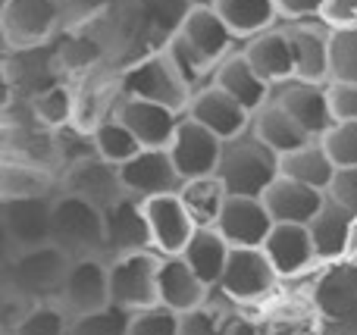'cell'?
Segmentation results:
<instances>
[{"mask_svg": "<svg viewBox=\"0 0 357 335\" xmlns=\"http://www.w3.org/2000/svg\"><path fill=\"white\" fill-rule=\"evenodd\" d=\"M235 35L216 6H191L185 13L182 25L167 38V54L173 56L178 72L185 75L188 85H197L204 79H213L216 66L232 54Z\"/></svg>", "mask_w": 357, "mask_h": 335, "instance_id": "6da1fadb", "label": "cell"}, {"mask_svg": "<svg viewBox=\"0 0 357 335\" xmlns=\"http://www.w3.org/2000/svg\"><path fill=\"white\" fill-rule=\"evenodd\" d=\"M216 176L229 194H245V198H264V192L279 176V154L266 148L251 129L229 138L222 144V157Z\"/></svg>", "mask_w": 357, "mask_h": 335, "instance_id": "7a4b0ae2", "label": "cell"}, {"mask_svg": "<svg viewBox=\"0 0 357 335\" xmlns=\"http://www.w3.org/2000/svg\"><path fill=\"white\" fill-rule=\"evenodd\" d=\"M50 242L66 251L73 260L107 257L104 210L73 192H56L54 194V238Z\"/></svg>", "mask_w": 357, "mask_h": 335, "instance_id": "3957f363", "label": "cell"}, {"mask_svg": "<svg viewBox=\"0 0 357 335\" xmlns=\"http://www.w3.org/2000/svg\"><path fill=\"white\" fill-rule=\"evenodd\" d=\"M119 94L151 100V104H163L176 113H188L195 91L185 81V75L178 72V66L173 63V56L167 54V47H160L154 54L135 60L119 75Z\"/></svg>", "mask_w": 357, "mask_h": 335, "instance_id": "277c9868", "label": "cell"}, {"mask_svg": "<svg viewBox=\"0 0 357 335\" xmlns=\"http://www.w3.org/2000/svg\"><path fill=\"white\" fill-rule=\"evenodd\" d=\"M73 257L54 242L38 248L13 251L6 260V292L29 301H56Z\"/></svg>", "mask_w": 357, "mask_h": 335, "instance_id": "5b68a950", "label": "cell"}, {"mask_svg": "<svg viewBox=\"0 0 357 335\" xmlns=\"http://www.w3.org/2000/svg\"><path fill=\"white\" fill-rule=\"evenodd\" d=\"M160 251H135V254L110 257V301L113 307L135 313L160 304L157 279H160Z\"/></svg>", "mask_w": 357, "mask_h": 335, "instance_id": "8992f818", "label": "cell"}, {"mask_svg": "<svg viewBox=\"0 0 357 335\" xmlns=\"http://www.w3.org/2000/svg\"><path fill=\"white\" fill-rule=\"evenodd\" d=\"M63 0H0V31L13 50L41 47L63 22Z\"/></svg>", "mask_w": 357, "mask_h": 335, "instance_id": "52a82bcc", "label": "cell"}, {"mask_svg": "<svg viewBox=\"0 0 357 335\" xmlns=\"http://www.w3.org/2000/svg\"><path fill=\"white\" fill-rule=\"evenodd\" d=\"M276 282L279 273L264 248H232L216 292L235 304H254V301H264L276 288Z\"/></svg>", "mask_w": 357, "mask_h": 335, "instance_id": "ba28073f", "label": "cell"}, {"mask_svg": "<svg viewBox=\"0 0 357 335\" xmlns=\"http://www.w3.org/2000/svg\"><path fill=\"white\" fill-rule=\"evenodd\" d=\"M0 207L3 242L10 254L47 244L54 238V198H6Z\"/></svg>", "mask_w": 357, "mask_h": 335, "instance_id": "9c48e42d", "label": "cell"}, {"mask_svg": "<svg viewBox=\"0 0 357 335\" xmlns=\"http://www.w3.org/2000/svg\"><path fill=\"white\" fill-rule=\"evenodd\" d=\"M56 301L69 311V317H82V313L110 307V260L107 257L73 260Z\"/></svg>", "mask_w": 357, "mask_h": 335, "instance_id": "30bf717a", "label": "cell"}, {"mask_svg": "<svg viewBox=\"0 0 357 335\" xmlns=\"http://www.w3.org/2000/svg\"><path fill=\"white\" fill-rule=\"evenodd\" d=\"M273 100H279L310 138H323L335 123L333 98H329V81L289 79V81L273 88Z\"/></svg>", "mask_w": 357, "mask_h": 335, "instance_id": "8fae6325", "label": "cell"}, {"mask_svg": "<svg viewBox=\"0 0 357 335\" xmlns=\"http://www.w3.org/2000/svg\"><path fill=\"white\" fill-rule=\"evenodd\" d=\"M222 144L226 141L220 135H213L207 125H201L197 119H191L185 113L167 150L185 182V179H197V176H213L216 166H220Z\"/></svg>", "mask_w": 357, "mask_h": 335, "instance_id": "7c38bea8", "label": "cell"}, {"mask_svg": "<svg viewBox=\"0 0 357 335\" xmlns=\"http://www.w3.org/2000/svg\"><path fill=\"white\" fill-rule=\"evenodd\" d=\"M104 232H107V260L119 254H135V251H154L151 223L144 201L135 194H123L104 207Z\"/></svg>", "mask_w": 357, "mask_h": 335, "instance_id": "4fadbf2b", "label": "cell"}, {"mask_svg": "<svg viewBox=\"0 0 357 335\" xmlns=\"http://www.w3.org/2000/svg\"><path fill=\"white\" fill-rule=\"evenodd\" d=\"M119 179L126 185V194H135L142 201L176 194L182 188V176H178L167 148H144L142 154H135L119 166Z\"/></svg>", "mask_w": 357, "mask_h": 335, "instance_id": "5bb4252c", "label": "cell"}, {"mask_svg": "<svg viewBox=\"0 0 357 335\" xmlns=\"http://www.w3.org/2000/svg\"><path fill=\"white\" fill-rule=\"evenodd\" d=\"M188 116L197 119L201 125H207V129L213 132V135H220L222 141H229V138H235V135L251 129L254 113L245 110V107H241L229 91H222L220 85L207 81V85H201L195 94H191Z\"/></svg>", "mask_w": 357, "mask_h": 335, "instance_id": "9a60e30c", "label": "cell"}, {"mask_svg": "<svg viewBox=\"0 0 357 335\" xmlns=\"http://www.w3.org/2000/svg\"><path fill=\"white\" fill-rule=\"evenodd\" d=\"M273 226H276V219L270 217L264 198L229 194L216 229H220V235L226 238L232 248H264Z\"/></svg>", "mask_w": 357, "mask_h": 335, "instance_id": "2e32d148", "label": "cell"}, {"mask_svg": "<svg viewBox=\"0 0 357 335\" xmlns=\"http://www.w3.org/2000/svg\"><path fill=\"white\" fill-rule=\"evenodd\" d=\"M63 192L79 194V198L91 201V204H98L104 210L113 201L123 198L126 185L119 179V166L107 163L104 157H98L91 150L88 157H79V160L69 163L66 176H63Z\"/></svg>", "mask_w": 357, "mask_h": 335, "instance_id": "e0dca14e", "label": "cell"}, {"mask_svg": "<svg viewBox=\"0 0 357 335\" xmlns=\"http://www.w3.org/2000/svg\"><path fill=\"white\" fill-rule=\"evenodd\" d=\"M113 113L135 132V138L144 148H169L178 123L185 116V113H176L163 104H151V100H142V98H126V94H119Z\"/></svg>", "mask_w": 357, "mask_h": 335, "instance_id": "ac0fdd59", "label": "cell"}, {"mask_svg": "<svg viewBox=\"0 0 357 335\" xmlns=\"http://www.w3.org/2000/svg\"><path fill=\"white\" fill-rule=\"evenodd\" d=\"M151 223V238H154V251H160L163 257H176L185 251V244L191 242V235L197 232L191 213L185 210L182 198L176 194H160V198L144 201Z\"/></svg>", "mask_w": 357, "mask_h": 335, "instance_id": "d6986e66", "label": "cell"}, {"mask_svg": "<svg viewBox=\"0 0 357 335\" xmlns=\"http://www.w3.org/2000/svg\"><path fill=\"white\" fill-rule=\"evenodd\" d=\"M264 251L270 257V263L276 267L279 279L301 276L304 270H310L320 260L314 248V238H310V229L301 223H276L273 232L266 235Z\"/></svg>", "mask_w": 357, "mask_h": 335, "instance_id": "ffe728a7", "label": "cell"}, {"mask_svg": "<svg viewBox=\"0 0 357 335\" xmlns=\"http://www.w3.org/2000/svg\"><path fill=\"white\" fill-rule=\"evenodd\" d=\"M245 56L251 60V66L270 81L273 88L282 85V81L295 79V47H291L289 29H266L260 35L248 38L245 41Z\"/></svg>", "mask_w": 357, "mask_h": 335, "instance_id": "44dd1931", "label": "cell"}, {"mask_svg": "<svg viewBox=\"0 0 357 335\" xmlns=\"http://www.w3.org/2000/svg\"><path fill=\"white\" fill-rule=\"evenodd\" d=\"M210 81L220 85L222 91H229L245 110H251V113H257L260 107H266L273 98V85L251 66L245 50H232V54L216 66V72Z\"/></svg>", "mask_w": 357, "mask_h": 335, "instance_id": "7402d4cb", "label": "cell"}, {"mask_svg": "<svg viewBox=\"0 0 357 335\" xmlns=\"http://www.w3.org/2000/svg\"><path fill=\"white\" fill-rule=\"evenodd\" d=\"M157 295H160L163 307H169L176 313H188L210 298V286L191 270V263L182 254H176V257H163L160 260Z\"/></svg>", "mask_w": 357, "mask_h": 335, "instance_id": "603a6c76", "label": "cell"}, {"mask_svg": "<svg viewBox=\"0 0 357 335\" xmlns=\"http://www.w3.org/2000/svg\"><path fill=\"white\" fill-rule=\"evenodd\" d=\"M323 201H326L323 192H317V188L304 185V182H298V179H289V176H282V173H279L276 182L264 192V204L276 223L307 226L310 219L317 217V210L323 207Z\"/></svg>", "mask_w": 357, "mask_h": 335, "instance_id": "cb8c5ba5", "label": "cell"}, {"mask_svg": "<svg viewBox=\"0 0 357 335\" xmlns=\"http://www.w3.org/2000/svg\"><path fill=\"white\" fill-rule=\"evenodd\" d=\"M354 213L339 207L335 201H323L317 217L307 223L320 260H342L354 248Z\"/></svg>", "mask_w": 357, "mask_h": 335, "instance_id": "d4e9b609", "label": "cell"}, {"mask_svg": "<svg viewBox=\"0 0 357 335\" xmlns=\"http://www.w3.org/2000/svg\"><path fill=\"white\" fill-rule=\"evenodd\" d=\"M289 38L295 47V79L329 81V29L326 25L289 22Z\"/></svg>", "mask_w": 357, "mask_h": 335, "instance_id": "484cf974", "label": "cell"}, {"mask_svg": "<svg viewBox=\"0 0 357 335\" xmlns=\"http://www.w3.org/2000/svg\"><path fill=\"white\" fill-rule=\"evenodd\" d=\"M251 132L266 144V148L276 150L279 157L289 154V150L304 148L307 141H314V138H310L307 132L295 123V116H291V113L285 110L279 100H273V98H270V104L260 107V110L254 113Z\"/></svg>", "mask_w": 357, "mask_h": 335, "instance_id": "4316f807", "label": "cell"}, {"mask_svg": "<svg viewBox=\"0 0 357 335\" xmlns=\"http://www.w3.org/2000/svg\"><path fill=\"white\" fill-rule=\"evenodd\" d=\"M185 210L191 213L197 229H216L222 217V207L229 201V188L222 185L220 176H197V179H185L178 188Z\"/></svg>", "mask_w": 357, "mask_h": 335, "instance_id": "83f0119b", "label": "cell"}, {"mask_svg": "<svg viewBox=\"0 0 357 335\" xmlns=\"http://www.w3.org/2000/svg\"><path fill=\"white\" fill-rule=\"evenodd\" d=\"M279 173L326 194L329 182H333V176H335V163H333V157L326 154L320 138H314V141H307L304 148L289 150V154L279 157Z\"/></svg>", "mask_w": 357, "mask_h": 335, "instance_id": "f1b7e54d", "label": "cell"}, {"mask_svg": "<svg viewBox=\"0 0 357 335\" xmlns=\"http://www.w3.org/2000/svg\"><path fill=\"white\" fill-rule=\"evenodd\" d=\"M229 254H232V244L220 235V229H197L182 251V257L191 263V270H195L210 288L220 286L222 273H226Z\"/></svg>", "mask_w": 357, "mask_h": 335, "instance_id": "f546056e", "label": "cell"}, {"mask_svg": "<svg viewBox=\"0 0 357 335\" xmlns=\"http://www.w3.org/2000/svg\"><path fill=\"white\" fill-rule=\"evenodd\" d=\"M216 13L241 41L273 29L279 19L276 0H216Z\"/></svg>", "mask_w": 357, "mask_h": 335, "instance_id": "4dcf8cb0", "label": "cell"}, {"mask_svg": "<svg viewBox=\"0 0 357 335\" xmlns=\"http://www.w3.org/2000/svg\"><path fill=\"white\" fill-rule=\"evenodd\" d=\"M91 150L98 157H104L107 163H113V166H123L126 160L142 154L144 144L138 141L135 132H132L116 113H110V116L100 119L91 129Z\"/></svg>", "mask_w": 357, "mask_h": 335, "instance_id": "1f68e13d", "label": "cell"}, {"mask_svg": "<svg viewBox=\"0 0 357 335\" xmlns=\"http://www.w3.org/2000/svg\"><path fill=\"white\" fill-rule=\"evenodd\" d=\"M0 194L6 198H54V179L38 163L3 160L0 169Z\"/></svg>", "mask_w": 357, "mask_h": 335, "instance_id": "d6a6232c", "label": "cell"}, {"mask_svg": "<svg viewBox=\"0 0 357 335\" xmlns=\"http://www.w3.org/2000/svg\"><path fill=\"white\" fill-rule=\"evenodd\" d=\"M31 116H35L38 125L44 129L56 132L63 125H73L75 123V91L63 81L56 85H47L31 98Z\"/></svg>", "mask_w": 357, "mask_h": 335, "instance_id": "836d02e7", "label": "cell"}, {"mask_svg": "<svg viewBox=\"0 0 357 335\" xmlns=\"http://www.w3.org/2000/svg\"><path fill=\"white\" fill-rule=\"evenodd\" d=\"M69 311L60 301H35L10 329L6 335H66L69 332Z\"/></svg>", "mask_w": 357, "mask_h": 335, "instance_id": "e575fe53", "label": "cell"}, {"mask_svg": "<svg viewBox=\"0 0 357 335\" xmlns=\"http://www.w3.org/2000/svg\"><path fill=\"white\" fill-rule=\"evenodd\" d=\"M229 304H235V301H229ZM229 304H213L207 298L195 311L178 313V335H229L235 317H238Z\"/></svg>", "mask_w": 357, "mask_h": 335, "instance_id": "d590c367", "label": "cell"}, {"mask_svg": "<svg viewBox=\"0 0 357 335\" xmlns=\"http://www.w3.org/2000/svg\"><path fill=\"white\" fill-rule=\"evenodd\" d=\"M329 81H357V29H329Z\"/></svg>", "mask_w": 357, "mask_h": 335, "instance_id": "8d00e7d4", "label": "cell"}, {"mask_svg": "<svg viewBox=\"0 0 357 335\" xmlns=\"http://www.w3.org/2000/svg\"><path fill=\"white\" fill-rule=\"evenodd\" d=\"M129 320H132L129 311L110 304V307H104V311L73 317L66 335H126L129 332Z\"/></svg>", "mask_w": 357, "mask_h": 335, "instance_id": "74e56055", "label": "cell"}, {"mask_svg": "<svg viewBox=\"0 0 357 335\" xmlns=\"http://www.w3.org/2000/svg\"><path fill=\"white\" fill-rule=\"evenodd\" d=\"M138 19L157 31H167V38L182 25L185 13L191 10L188 0H135Z\"/></svg>", "mask_w": 357, "mask_h": 335, "instance_id": "f35d334b", "label": "cell"}, {"mask_svg": "<svg viewBox=\"0 0 357 335\" xmlns=\"http://www.w3.org/2000/svg\"><path fill=\"white\" fill-rule=\"evenodd\" d=\"M320 141L335 166H357V119H335Z\"/></svg>", "mask_w": 357, "mask_h": 335, "instance_id": "ab89813d", "label": "cell"}, {"mask_svg": "<svg viewBox=\"0 0 357 335\" xmlns=\"http://www.w3.org/2000/svg\"><path fill=\"white\" fill-rule=\"evenodd\" d=\"M126 335H178V313L163 304H154L148 311H135Z\"/></svg>", "mask_w": 357, "mask_h": 335, "instance_id": "60d3db41", "label": "cell"}, {"mask_svg": "<svg viewBox=\"0 0 357 335\" xmlns=\"http://www.w3.org/2000/svg\"><path fill=\"white\" fill-rule=\"evenodd\" d=\"M326 198L357 217V166H335V176L326 188Z\"/></svg>", "mask_w": 357, "mask_h": 335, "instance_id": "b9f144b4", "label": "cell"}, {"mask_svg": "<svg viewBox=\"0 0 357 335\" xmlns=\"http://www.w3.org/2000/svg\"><path fill=\"white\" fill-rule=\"evenodd\" d=\"M320 22L326 29H357V0H326Z\"/></svg>", "mask_w": 357, "mask_h": 335, "instance_id": "7bdbcfd3", "label": "cell"}, {"mask_svg": "<svg viewBox=\"0 0 357 335\" xmlns=\"http://www.w3.org/2000/svg\"><path fill=\"white\" fill-rule=\"evenodd\" d=\"M329 98H333L335 119H357V81H351V85H333L329 81Z\"/></svg>", "mask_w": 357, "mask_h": 335, "instance_id": "ee69618b", "label": "cell"}, {"mask_svg": "<svg viewBox=\"0 0 357 335\" xmlns=\"http://www.w3.org/2000/svg\"><path fill=\"white\" fill-rule=\"evenodd\" d=\"M326 0H276L279 16L289 22H307V19H320V10Z\"/></svg>", "mask_w": 357, "mask_h": 335, "instance_id": "f6af8a7d", "label": "cell"}, {"mask_svg": "<svg viewBox=\"0 0 357 335\" xmlns=\"http://www.w3.org/2000/svg\"><path fill=\"white\" fill-rule=\"evenodd\" d=\"M229 335H270V332H266L264 323H254V320H248V317H235Z\"/></svg>", "mask_w": 357, "mask_h": 335, "instance_id": "bcb514c9", "label": "cell"}, {"mask_svg": "<svg viewBox=\"0 0 357 335\" xmlns=\"http://www.w3.org/2000/svg\"><path fill=\"white\" fill-rule=\"evenodd\" d=\"M191 6H216V0H188Z\"/></svg>", "mask_w": 357, "mask_h": 335, "instance_id": "7dc6e473", "label": "cell"}, {"mask_svg": "<svg viewBox=\"0 0 357 335\" xmlns=\"http://www.w3.org/2000/svg\"><path fill=\"white\" fill-rule=\"evenodd\" d=\"M354 248H357V219H354Z\"/></svg>", "mask_w": 357, "mask_h": 335, "instance_id": "c3c4849f", "label": "cell"}]
</instances>
